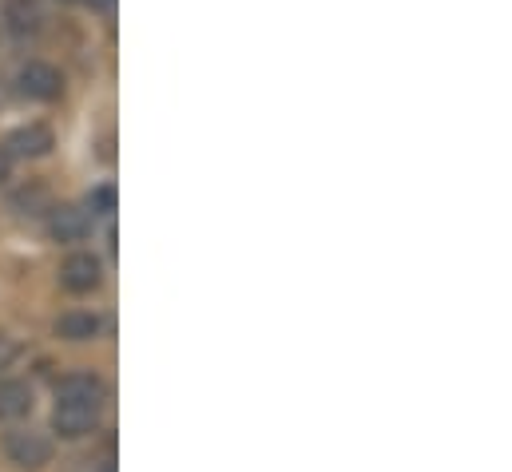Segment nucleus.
<instances>
[{"label":"nucleus","instance_id":"ddd939ff","mask_svg":"<svg viewBox=\"0 0 512 472\" xmlns=\"http://www.w3.org/2000/svg\"><path fill=\"white\" fill-rule=\"evenodd\" d=\"M8 171H12V159H8V155H4V147H0V183L8 179Z\"/></svg>","mask_w":512,"mask_h":472},{"label":"nucleus","instance_id":"2eb2a0df","mask_svg":"<svg viewBox=\"0 0 512 472\" xmlns=\"http://www.w3.org/2000/svg\"><path fill=\"white\" fill-rule=\"evenodd\" d=\"M8 357H12V346H0V369L8 365Z\"/></svg>","mask_w":512,"mask_h":472},{"label":"nucleus","instance_id":"0eeeda50","mask_svg":"<svg viewBox=\"0 0 512 472\" xmlns=\"http://www.w3.org/2000/svg\"><path fill=\"white\" fill-rule=\"evenodd\" d=\"M56 401H92V405H100L104 401V381L88 369L68 373V377L56 381Z\"/></svg>","mask_w":512,"mask_h":472},{"label":"nucleus","instance_id":"39448f33","mask_svg":"<svg viewBox=\"0 0 512 472\" xmlns=\"http://www.w3.org/2000/svg\"><path fill=\"white\" fill-rule=\"evenodd\" d=\"M60 282L64 290L72 294H92L100 282H104V266L96 254H72L64 266H60Z\"/></svg>","mask_w":512,"mask_h":472},{"label":"nucleus","instance_id":"4468645a","mask_svg":"<svg viewBox=\"0 0 512 472\" xmlns=\"http://www.w3.org/2000/svg\"><path fill=\"white\" fill-rule=\"evenodd\" d=\"M88 4H92V8H100V12H108V8L116 4V0H88Z\"/></svg>","mask_w":512,"mask_h":472},{"label":"nucleus","instance_id":"1a4fd4ad","mask_svg":"<svg viewBox=\"0 0 512 472\" xmlns=\"http://www.w3.org/2000/svg\"><path fill=\"white\" fill-rule=\"evenodd\" d=\"M100 330H104V322L96 314H64L56 322V334L68 338V342H92Z\"/></svg>","mask_w":512,"mask_h":472},{"label":"nucleus","instance_id":"20e7f679","mask_svg":"<svg viewBox=\"0 0 512 472\" xmlns=\"http://www.w3.org/2000/svg\"><path fill=\"white\" fill-rule=\"evenodd\" d=\"M20 92L28 96V100H56L60 92H64V80H60V72L52 68V64H40V60H32V64H24L20 68Z\"/></svg>","mask_w":512,"mask_h":472},{"label":"nucleus","instance_id":"9d476101","mask_svg":"<svg viewBox=\"0 0 512 472\" xmlns=\"http://www.w3.org/2000/svg\"><path fill=\"white\" fill-rule=\"evenodd\" d=\"M8 28H12L16 36L36 32V28H40V8H36V0H12V4H8Z\"/></svg>","mask_w":512,"mask_h":472},{"label":"nucleus","instance_id":"7ed1b4c3","mask_svg":"<svg viewBox=\"0 0 512 472\" xmlns=\"http://www.w3.org/2000/svg\"><path fill=\"white\" fill-rule=\"evenodd\" d=\"M52 147H56V135H52V127H44V123L16 127V131L4 139V155H8V159H40V155H48Z\"/></svg>","mask_w":512,"mask_h":472},{"label":"nucleus","instance_id":"dca6fc26","mask_svg":"<svg viewBox=\"0 0 512 472\" xmlns=\"http://www.w3.org/2000/svg\"><path fill=\"white\" fill-rule=\"evenodd\" d=\"M60 4H72V0H60Z\"/></svg>","mask_w":512,"mask_h":472},{"label":"nucleus","instance_id":"f257e3e1","mask_svg":"<svg viewBox=\"0 0 512 472\" xmlns=\"http://www.w3.org/2000/svg\"><path fill=\"white\" fill-rule=\"evenodd\" d=\"M4 453H8V461H12L16 469L36 472L52 461V441H48L44 433H36V429H12V433L4 437Z\"/></svg>","mask_w":512,"mask_h":472},{"label":"nucleus","instance_id":"6e6552de","mask_svg":"<svg viewBox=\"0 0 512 472\" xmlns=\"http://www.w3.org/2000/svg\"><path fill=\"white\" fill-rule=\"evenodd\" d=\"M32 413V389L24 381H0V421H20Z\"/></svg>","mask_w":512,"mask_h":472},{"label":"nucleus","instance_id":"f8f14e48","mask_svg":"<svg viewBox=\"0 0 512 472\" xmlns=\"http://www.w3.org/2000/svg\"><path fill=\"white\" fill-rule=\"evenodd\" d=\"M88 207H92L96 215H112V211H116V187H108V183L96 187V191L88 195Z\"/></svg>","mask_w":512,"mask_h":472},{"label":"nucleus","instance_id":"f03ea898","mask_svg":"<svg viewBox=\"0 0 512 472\" xmlns=\"http://www.w3.org/2000/svg\"><path fill=\"white\" fill-rule=\"evenodd\" d=\"M96 417H100V405H92V401H56V413H52V433H60V437L76 441V437L92 433Z\"/></svg>","mask_w":512,"mask_h":472},{"label":"nucleus","instance_id":"423d86ee","mask_svg":"<svg viewBox=\"0 0 512 472\" xmlns=\"http://www.w3.org/2000/svg\"><path fill=\"white\" fill-rule=\"evenodd\" d=\"M88 227H92L88 211H80L72 203L48 207V235L56 238V242H80V238L88 235Z\"/></svg>","mask_w":512,"mask_h":472},{"label":"nucleus","instance_id":"9b49d317","mask_svg":"<svg viewBox=\"0 0 512 472\" xmlns=\"http://www.w3.org/2000/svg\"><path fill=\"white\" fill-rule=\"evenodd\" d=\"M16 207H20L24 215H40L36 207H48V191H44V187H32V191L24 187V191L16 195Z\"/></svg>","mask_w":512,"mask_h":472}]
</instances>
